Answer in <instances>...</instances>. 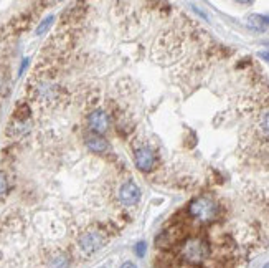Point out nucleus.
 <instances>
[{"mask_svg":"<svg viewBox=\"0 0 269 268\" xmlns=\"http://www.w3.org/2000/svg\"><path fill=\"white\" fill-rule=\"evenodd\" d=\"M208 255H210V247L200 237L186 239L180 248V257L185 262L192 263V265H200V263L207 260Z\"/></svg>","mask_w":269,"mask_h":268,"instance_id":"f257e3e1","label":"nucleus"},{"mask_svg":"<svg viewBox=\"0 0 269 268\" xmlns=\"http://www.w3.org/2000/svg\"><path fill=\"white\" fill-rule=\"evenodd\" d=\"M190 214L200 222H211L218 214V205L208 197H198L190 204Z\"/></svg>","mask_w":269,"mask_h":268,"instance_id":"f03ea898","label":"nucleus"},{"mask_svg":"<svg viewBox=\"0 0 269 268\" xmlns=\"http://www.w3.org/2000/svg\"><path fill=\"white\" fill-rule=\"evenodd\" d=\"M106 244V239L103 237V233L99 232H88L84 235L80 237L78 240V248L83 255H93L98 250H101Z\"/></svg>","mask_w":269,"mask_h":268,"instance_id":"7ed1b4c3","label":"nucleus"},{"mask_svg":"<svg viewBox=\"0 0 269 268\" xmlns=\"http://www.w3.org/2000/svg\"><path fill=\"white\" fill-rule=\"evenodd\" d=\"M119 199L124 205H136L139 201H141V189L136 182L132 180H127L121 185L119 189Z\"/></svg>","mask_w":269,"mask_h":268,"instance_id":"20e7f679","label":"nucleus"},{"mask_svg":"<svg viewBox=\"0 0 269 268\" xmlns=\"http://www.w3.org/2000/svg\"><path fill=\"white\" fill-rule=\"evenodd\" d=\"M88 124L96 134H101L104 131H107V128H109V118H107V114L104 113V111L98 110V111H93V113L89 114Z\"/></svg>","mask_w":269,"mask_h":268,"instance_id":"39448f33","label":"nucleus"},{"mask_svg":"<svg viewBox=\"0 0 269 268\" xmlns=\"http://www.w3.org/2000/svg\"><path fill=\"white\" fill-rule=\"evenodd\" d=\"M134 159H136V166L137 169L141 171H150L152 166H154V153H152L150 149L147 148H141L136 151V154H134Z\"/></svg>","mask_w":269,"mask_h":268,"instance_id":"423d86ee","label":"nucleus"},{"mask_svg":"<svg viewBox=\"0 0 269 268\" xmlns=\"http://www.w3.org/2000/svg\"><path fill=\"white\" fill-rule=\"evenodd\" d=\"M86 146H88V149L91 153H104L107 148H109V144H107V141L104 139L101 134H88L86 136Z\"/></svg>","mask_w":269,"mask_h":268,"instance_id":"0eeeda50","label":"nucleus"},{"mask_svg":"<svg viewBox=\"0 0 269 268\" xmlns=\"http://www.w3.org/2000/svg\"><path fill=\"white\" fill-rule=\"evenodd\" d=\"M46 268H71V262L64 253H58L48 262Z\"/></svg>","mask_w":269,"mask_h":268,"instance_id":"6e6552de","label":"nucleus"},{"mask_svg":"<svg viewBox=\"0 0 269 268\" xmlns=\"http://www.w3.org/2000/svg\"><path fill=\"white\" fill-rule=\"evenodd\" d=\"M53 20H55V17H53V15L46 17V19L43 20L40 25H38V28H37V35H43V33H45L46 30H48V28L51 27V23H53Z\"/></svg>","mask_w":269,"mask_h":268,"instance_id":"1a4fd4ad","label":"nucleus"},{"mask_svg":"<svg viewBox=\"0 0 269 268\" xmlns=\"http://www.w3.org/2000/svg\"><path fill=\"white\" fill-rule=\"evenodd\" d=\"M145 247H147L145 242H139V244L136 245V248H134V250H136L137 257H144V255H145Z\"/></svg>","mask_w":269,"mask_h":268,"instance_id":"9d476101","label":"nucleus"},{"mask_svg":"<svg viewBox=\"0 0 269 268\" xmlns=\"http://www.w3.org/2000/svg\"><path fill=\"white\" fill-rule=\"evenodd\" d=\"M7 191V176L5 172L0 171V194H3Z\"/></svg>","mask_w":269,"mask_h":268,"instance_id":"9b49d317","label":"nucleus"},{"mask_svg":"<svg viewBox=\"0 0 269 268\" xmlns=\"http://www.w3.org/2000/svg\"><path fill=\"white\" fill-rule=\"evenodd\" d=\"M263 128L269 133V113L264 114V118H263Z\"/></svg>","mask_w":269,"mask_h":268,"instance_id":"f8f14e48","label":"nucleus"},{"mask_svg":"<svg viewBox=\"0 0 269 268\" xmlns=\"http://www.w3.org/2000/svg\"><path fill=\"white\" fill-rule=\"evenodd\" d=\"M121 268H137V265L134 262H124L123 265H121Z\"/></svg>","mask_w":269,"mask_h":268,"instance_id":"ddd939ff","label":"nucleus"},{"mask_svg":"<svg viewBox=\"0 0 269 268\" xmlns=\"http://www.w3.org/2000/svg\"><path fill=\"white\" fill-rule=\"evenodd\" d=\"M259 57H261L263 60H266V62H269V51H261Z\"/></svg>","mask_w":269,"mask_h":268,"instance_id":"4468645a","label":"nucleus"},{"mask_svg":"<svg viewBox=\"0 0 269 268\" xmlns=\"http://www.w3.org/2000/svg\"><path fill=\"white\" fill-rule=\"evenodd\" d=\"M263 268H269V263H266V265H264Z\"/></svg>","mask_w":269,"mask_h":268,"instance_id":"2eb2a0df","label":"nucleus"},{"mask_svg":"<svg viewBox=\"0 0 269 268\" xmlns=\"http://www.w3.org/2000/svg\"><path fill=\"white\" fill-rule=\"evenodd\" d=\"M99 268H109V267H99Z\"/></svg>","mask_w":269,"mask_h":268,"instance_id":"dca6fc26","label":"nucleus"}]
</instances>
